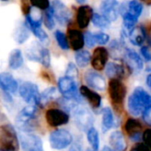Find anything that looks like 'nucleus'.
<instances>
[{"instance_id":"obj_10","label":"nucleus","mask_w":151,"mask_h":151,"mask_svg":"<svg viewBox=\"0 0 151 151\" xmlns=\"http://www.w3.org/2000/svg\"><path fill=\"white\" fill-rule=\"evenodd\" d=\"M51 12L54 19H56L61 25L67 24L72 18V12L61 1H53L50 4Z\"/></svg>"},{"instance_id":"obj_20","label":"nucleus","mask_w":151,"mask_h":151,"mask_svg":"<svg viewBox=\"0 0 151 151\" xmlns=\"http://www.w3.org/2000/svg\"><path fill=\"white\" fill-rule=\"evenodd\" d=\"M80 93L83 97H85L88 100V102L93 108L97 109L101 106L102 97L99 94L94 92L86 86H81L80 88Z\"/></svg>"},{"instance_id":"obj_36","label":"nucleus","mask_w":151,"mask_h":151,"mask_svg":"<svg viewBox=\"0 0 151 151\" xmlns=\"http://www.w3.org/2000/svg\"><path fill=\"white\" fill-rule=\"evenodd\" d=\"M94 36V40L96 43H99V44H105L109 42L110 37L107 34L104 33V32H97L93 34Z\"/></svg>"},{"instance_id":"obj_17","label":"nucleus","mask_w":151,"mask_h":151,"mask_svg":"<svg viewBox=\"0 0 151 151\" xmlns=\"http://www.w3.org/2000/svg\"><path fill=\"white\" fill-rule=\"evenodd\" d=\"M0 88L9 94H16L19 85L14 77L9 73H0Z\"/></svg>"},{"instance_id":"obj_2","label":"nucleus","mask_w":151,"mask_h":151,"mask_svg":"<svg viewBox=\"0 0 151 151\" xmlns=\"http://www.w3.org/2000/svg\"><path fill=\"white\" fill-rule=\"evenodd\" d=\"M143 5L139 1H131L122 4L121 7H119V13H120L124 19L125 27L128 29H132L138 20V18L142 14Z\"/></svg>"},{"instance_id":"obj_34","label":"nucleus","mask_w":151,"mask_h":151,"mask_svg":"<svg viewBox=\"0 0 151 151\" xmlns=\"http://www.w3.org/2000/svg\"><path fill=\"white\" fill-rule=\"evenodd\" d=\"M44 24H45V26H46L49 29L53 28L54 26H55L54 17H53L52 12H51L50 4V7L46 10V14H45V17H44Z\"/></svg>"},{"instance_id":"obj_22","label":"nucleus","mask_w":151,"mask_h":151,"mask_svg":"<svg viewBox=\"0 0 151 151\" xmlns=\"http://www.w3.org/2000/svg\"><path fill=\"white\" fill-rule=\"evenodd\" d=\"M126 59L128 66L133 71H140L143 67V62L141 58V57L133 50L127 49L126 50Z\"/></svg>"},{"instance_id":"obj_43","label":"nucleus","mask_w":151,"mask_h":151,"mask_svg":"<svg viewBox=\"0 0 151 151\" xmlns=\"http://www.w3.org/2000/svg\"><path fill=\"white\" fill-rule=\"evenodd\" d=\"M21 6H22V12L23 13L27 16L28 14V12H30V9H31V4L29 2H25V1H22L21 2Z\"/></svg>"},{"instance_id":"obj_23","label":"nucleus","mask_w":151,"mask_h":151,"mask_svg":"<svg viewBox=\"0 0 151 151\" xmlns=\"http://www.w3.org/2000/svg\"><path fill=\"white\" fill-rule=\"evenodd\" d=\"M110 144L114 151H125L127 148V142L120 131H114L110 135Z\"/></svg>"},{"instance_id":"obj_19","label":"nucleus","mask_w":151,"mask_h":151,"mask_svg":"<svg viewBox=\"0 0 151 151\" xmlns=\"http://www.w3.org/2000/svg\"><path fill=\"white\" fill-rule=\"evenodd\" d=\"M67 41L68 44L71 45V47L74 50H81L84 46V36L82 33L74 28H71L67 32Z\"/></svg>"},{"instance_id":"obj_41","label":"nucleus","mask_w":151,"mask_h":151,"mask_svg":"<svg viewBox=\"0 0 151 151\" xmlns=\"http://www.w3.org/2000/svg\"><path fill=\"white\" fill-rule=\"evenodd\" d=\"M141 53H142V55L143 56V58H144V59H145L146 61H148V62L150 61L151 53L149 46H143V47H142V49H141Z\"/></svg>"},{"instance_id":"obj_12","label":"nucleus","mask_w":151,"mask_h":151,"mask_svg":"<svg viewBox=\"0 0 151 151\" xmlns=\"http://www.w3.org/2000/svg\"><path fill=\"white\" fill-rule=\"evenodd\" d=\"M20 145L23 151H43L41 138L35 134H22L20 136Z\"/></svg>"},{"instance_id":"obj_9","label":"nucleus","mask_w":151,"mask_h":151,"mask_svg":"<svg viewBox=\"0 0 151 151\" xmlns=\"http://www.w3.org/2000/svg\"><path fill=\"white\" fill-rule=\"evenodd\" d=\"M73 118L76 126L81 131L88 132L93 127L94 118L92 113L85 107H77L73 111Z\"/></svg>"},{"instance_id":"obj_39","label":"nucleus","mask_w":151,"mask_h":151,"mask_svg":"<svg viewBox=\"0 0 151 151\" xmlns=\"http://www.w3.org/2000/svg\"><path fill=\"white\" fill-rule=\"evenodd\" d=\"M84 36V42H86L87 46L88 48H92L94 45H95V40H94V36H93V34L91 32H86L85 33V35Z\"/></svg>"},{"instance_id":"obj_47","label":"nucleus","mask_w":151,"mask_h":151,"mask_svg":"<svg viewBox=\"0 0 151 151\" xmlns=\"http://www.w3.org/2000/svg\"><path fill=\"white\" fill-rule=\"evenodd\" d=\"M102 151H113V150H111V149H110V148H108V147H104V150H103Z\"/></svg>"},{"instance_id":"obj_32","label":"nucleus","mask_w":151,"mask_h":151,"mask_svg":"<svg viewBox=\"0 0 151 151\" xmlns=\"http://www.w3.org/2000/svg\"><path fill=\"white\" fill-rule=\"evenodd\" d=\"M55 38L57 40V42L58 44V46L64 50H67L69 49V44H68V41L67 38L65 36V35L60 31V30H57L55 32Z\"/></svg>"},{"instance_id":"obj_42","label":"nucleus","mask_w":151,"mask_h":151,"mask_svg":"<svg viewBox=\"0 0 151 151\" xmlns=\"http://www.w3.org/2000/svg\"><path fill=\"white\" fill-rule=\"evenodd\" d=\"M150 129H147L144 131L143 133V135H142V139H143V143L149 147H150Z\"/></svg>"},{"instance_id":"obj_7","label":"nucleus","mask_w":151,"mask_h":151,"mask_svg":"<svg viewBox=\"0 0 151 151\" xmlns=\"http://www.w3.org/2000/svg\"><path fill=\"white\" fill-rule=\"evenodd\" d=\"M58 90L63 95L64 98L72 99L76 101L77 103L81 101L76 81L68 78L66 76L61 77L58 81Z\"/></svg>"},{"instance_id":"obj_13","label":"nucleus","mask_w":151,"mask_h":151,"mask_svg":"<svg viewBox=\"0 0 151 151\" xmlns=\"http://www.w3.org/2000/svg\"><path fill=\"white\" fill-rule=\"evenodd\" d=\"M109 59L108 50L104 47H97L91 56V64L96 71L103 70Z\"/></svg>"},{"instance_id":"obj_18","label":"nucleus","mask_w":151,"mask_h":151,"mask_svg":"<svg viewBox=\"0 0 151 151\" xmlns=\"http://www.w3.org/2000/svg\"><path fill=\"white\" fill-rule=\"evenodd\" d=\"M93 9L89 5H81L77 11V23L81 28H86L93 16Z\"/></svg>"},{"instance_id":"obj_30","label":"nucleus","mask_w":151,"mask_h":151,"mask_svg":"<svg viewBox=\"0 0 151 151\" xmlns=\"http://www.w3.org/2000/svg\"><path fill=\"white\" fill-rule=\"evenodd\" d=\"M93 24L100 28H108L110 27L111 22L103 15L99 14V13H93L92 19H91Z\"/></svg>"},{"instance_id":"obj_25","label":"nucleus","mask_w":151,"mask_h":151,"mask_svg":"<svg viewBox=\"0 0 151 151\" xmlns=\"http://www.w3.org/2000/svg\"><path fill=\"white\" fill-rule=\"evenodd\" d=\"M23 55L20 50L14 49L11 51L8 59L9 67L12 69H18L23 65Z\"/></svg>"},{"instance_id":"obj_48","label":"nucleus","mask_w":151,"mask_h":151,"mask_svg":"<svg viewBox=\"0 0 151 151\" xmlns=\"http://www.w3.org/2000/svg\"><path fill=\"white\" fill-rule=\"evenodd\" d=\"M86 151H94V150H90V149H88Z\"/></svg>"},{"instance_id":"obj_44","label":"nucleus","mask_w":151,"mask_h":151,"mask_svg":"<svg viewBox=\"0 0 151 151\" xmlns=\"http://www.w3.org/2000/svg\"><path fill=\"white\" fill-rule=\"evenodd\" d=\"M150 113H151V108L148 109L147 111H145L143 113H142V118L144 119V121L150 126L151 124V117H150Z\"/></svg>"},{"instance_id":"obj_1","label":"nucleus","mask_w":151,"mask_h":151,"mask_svg":"<svg viewBox=\"0 0 151 151\" xmlns=\"http://www.w3.org/2000/svg\"><path fill=\"white\" fill-rule=\"evenodd\" d=\"M130 113L134 116L142 114L145 111L151 108V96L142 87H137L128 98L127 103Z\"/></svg>"},{"instance_id":"obj_28","label":"nucleus","mask_w":151,"mask_h":151,"mask_svg":"<svg viewBox=\"0 0 151 151\" xmlns=\"http://www.w3.org/2000/svg\"><path fill=\"white\" fill-rule=\"evenodd\" d=\"M91 60V55L88 50H79L75 54V61L79 67H86Z\"/></svg>"},{"instance_id":"obj_38","label":"nucleus","mask_w":151,"mask_h":151,"mask_svg":"<svg viewBox=\"0 0 151 151\" xmlns=\"http://www.w3.org/2000/svg\"><path fill=\"white\" fill-rule=\"evenodd\" d=\"M30 4L33 7H35L37 9H42V10H47L50 7V2L48 0H40V1H36V2H30Z\"/></svg>"},{"instance_id":"obj_31","label":"nucleus","mask_w":151,"mask_h":151,"mask_svg":"<svg viewBox=\"0 0 151 151\" xmlns=\"http://www.w3.org/2000/svg\"><path fill=\"white\" fill-rule=\"evenodd\" d=\"M28 36H29V33H28L27 25H22L17 28L15 40L18 42V43H19V44L23 43L28 38Z\"/></svg>"},{"instance_id":"obj_35","label":"nucleus","mask_w":151,"mask_h":151,"mask_svg":"<svg viewBox=\"0 0 151 151\" xmlns=\"http://www.w3.org/2000/svg\"><path fill=\"white\" fill-rule=\"evenodd\" d=\"M29 29L34 33V35L41 42H48L49 41V38H48L47 34L45 33V31L41 27H32V28H29Z\"/></svg>"},{"instance_id":"obj_5","label":"nucleus","mask_w":151,"mask_h":151,"mask_svg":"<svg viewBox=\"0 0 151 151\" xmlns=\"http://www.w3.org/2000/svg\"><path fill=\"white\" fill-rule=\"evenodd\" d=\"M109 95L115 108L122 107L127 95V88L120 80H111L109 82Z\"/></svg>"},{"instance_id":"obj_46","label":"nucleus","mask_w":151,"mask_h":151,"mask_svg":"<svg viewBox=\"0 0 151 151\" xmlns=\"http://www.w3.org/2000/svg\"><path fill=\"white\" fill-rule=\"evenodd\" d=\"M150 80H151V75L150 74H149V75L147 76V86H148L149 88H151Z\"/></svg>"},{"instance_id":"obj_14","label":"nucleus","mask_w":151,"mask_h":151,"mask_svg":"<svg viewBox=\"0 0 151 151\" xmlns=\"http://www.w3.org/2000/svg\"><path fill=\"white\" fill-rule=\"evenodd\" d=\"M119 2L115 0H105L100 4V11L110 22L115 21L119 15Z\"/></svg>"},{"instance_id":"obj_8","label":"nucleus","mask_w":151,"mask_h":151,"mask_svg":"<svg viewBox=\"0 0 151 151\" xmlns=\"http://www.w3.org/2000/svg\"><path fill=\"white\" fill-rule=\"evenodd\" d=\"M73 142V136L65 129H57L50 135V147L55 150H62L67 148Z\"/></svg>"},{"instance_id":"obj_26","label":"nucleus","mask_w":151,"mask_h":151,"mask_svg":"<svg viewBox=\"0 0 151 151\" xmlns=\"http://www.w3.org/2000/svg\"><path fill=\"white\" fill-rule=\"evenodd\" d=\"M102 127L103 131L105 133L109 131L113 126H114V118H113V113L111 108L105 107L102 110Z\"/></svg>"},{"instance_id":"obj_24","label":"nucleus","mask_w":151,"mask_h":151,"mask_svg":"<svg viewBox=\"0 0 151 151\" xmlns=\"http://www.w3.org/2000/svg\"><path fill=\"white\" fill-rule=\"evenodd\" d=\"M125 68L122 65L109 63L105 69L106 75L111 80H119L125 75Z\"/></svg>"},{"instance_id":"obj_3","label":"nucleus","mask_w":151,"mask_h":151,"mask_svg":"<svg viewBox=\"0 0 151 151\" xmlns=\"http://www.w3.org/2000/svg\"><path fill=\"white\" fill-rule=\"evenodd\" d=\"M16 127L22 132L30 133L36 128V107L28 105L24 107L16 117Z\"/></svg>"},{"instance_id":"obj_11","label":"nucleus","mask_w":151,"mask_h":151,"mask_svg":"<svg viewBox=\"0 0 151 151\" xmlns=\"http://www.w3.org/2000/svg\"><path fill=\"white\" fill-rule=\"evenodd\" d=\"M46 121L49 126L57 127L65 125L69 122V116L66 111L59 109H50L45 113Z\"/></svg>"},{"instance_id":"obj_15","label":"nucleus","mask_w":151,"mask_h":151,"mask_svg":"<svg viewBox=\"0 0 151 151\" xmlns=\"http://www.w3.org/2000/svg\"><path fill=\"white\" fill-rule=\"evenodd\" d=\"M125 130L133 142H139L142 138V125L135 119H128L125 124Z\"/></svg>"},{"instance_id":"obj_45","label":"nucleus","mask_w":151,"mask_h":151,"mask_svg":"<svg viewBox=\"0 0 151 151\" xmlns=\"http://www.w3.org/2000/svg\"><path fill=\"white\" fill-rule=\"evenodd\" d=\"M69 151H82V150H81V145L79 142H74L71 146Z\"/></svg>"},{"instance_id":"obj_29","label":"nucleus","mask_w":151,"mask_h":151,"mask_svg":"<svg viewBox=\"0 0 151 151\" xmlns=\"http://www.w3.org/2000/svg\"><path fill=\"white\" fill-rule=\"evenodd\" d=\"M87 138L88 141L92 147L93 150L97 151L99 150V134L97 130L95 127H91L88 132H87Z\"/></svg>"},{"instance_id":"obj_40","label":"nucleus","mask_w":151,"mask_h":151,"mask_svg":"<svg viewBox=\"0 0 151 151\" xmlns=\"http://www.w3.org/2000/svg\"><path fill=\"white\" fill-rule=\"evenodd\" d=\"M131 151H150V147L145 145L144 143L138 142L134 146H133Z\"/></svg>"},{"instance_id":"obj_6","label":"nucleus","mask_w":151,"mask_h":151,"mask_svg":"<svg viewBox=\"0 0 151 151\" xmlns=\"http://www.w3.org/2000/svg\"><path fill=\"white\" fill-rule=\"evenodd\" d=\"M19 93L21 98L29 105H39L40 93L36 84L30 81H25L20 85Z\"/></svg>"},{"instance_id":"obj_33","label":"nucleus","mask_w":151,"mask_h":151,"mask_svg":"<svg viewBox=\"0 0 151 151\" xmlns=\"http://www.w3.org/2000/svg\"><path fill=\"white\" fill-rule=\"evenodd\" d=\"M39 63H41L44 67H49L50 65V54L48 49L42 46L39 53Z\"/></svg>"},{"instance_id":"obj_21","label":"nucleus","mask_w":151,"mask_h":151,"mask_svg":"<svg viewBox=\"0 0 151 151\" xmlns=\"http://www.w3.org/2000/svg\"><path fill=\"white\" fill-rule=\"evenodd\" d=\"M146 30L142 26L134 27L129 33V40L134 46H142L146 41Z\"/></svg>"},{"instance_id":"obj_16","label":"nucleus","mask_w":151,"mask_h":151,"mask_svg":"<svg viewBox=\"0 0 151 151\" xmlns=\"http://www.w3.org/2000/svg\"><path fill=\"white\" fill-rule=\"evenodd\" d=\"M85 81L88 86L97 89V90H104L106 87V82L104 78L95 71H88L85 75Z\"/></svg>"},{"instance_id":"obj_37","label":"nucleus","mask_w":151,"mask_h":151,"mask_svg":"<svg viewBox=\"0 0 151 151\" xmlns=\"http://www.w3.org/2000/svg\"><path fill=\"white\" fill-rule=\"evenodd\" d=\"M65 76L76 81V79L78 78V71H77V68L74 64L70 63L68 65L66 72H65Z\"/></svg>"},{"instance_id":"obj_4","label":"nucleus","mask_w":151,"mask_h":151,"mask_svg":"<svg viewBox=\"0 0 151 151\" xmlns=\"http://www.w3.org/2000/svg\"><path fill=\"white\" fill-rule=\"evenodd\" d=\"M19 142L14 127L10 124L0 126V151H19Z\"/></svg>"},{"instance_id":"obj_27","label":"nucleus","mask_w":151,"mask_h":151,"mask_svg":"<svg viewBox=\"0 0 151 151\" xmlns=\"http://www.w3.org/2000/svg\"><path fill=\"white\" fill-rule=\"evenodd\" d=\"M58 90L54 87H50L46 88L42 94H40V102L39 105H44L50 101L58 99Z\"/></svg>"}]
</instances>
